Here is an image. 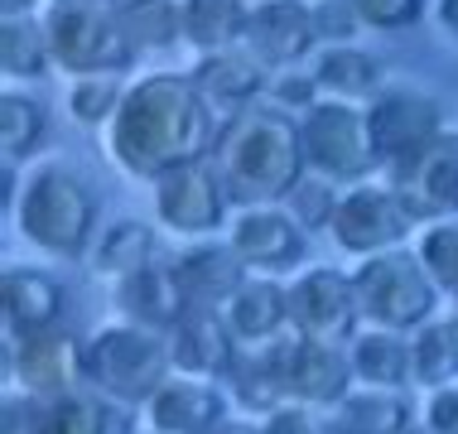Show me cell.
<instances>
[{
    "label": "cell",
    "instance_id": "6da1fadb",
    "mask_svg": "<svg viewBox=\"0 0 458 434\" xmlns=\"http://www.w3.org/2000/svg\"><path fill=\"white\" fill-rule=\"evenodd\" d=\"M217 131V111L203 102L189 72H145L126 87L116 116H111L106 155L121 174L155 183L159 174L179 165L213 159Z\"/></svg>",
    "mask_w": 458,
    "mask_h": 434
},
{
    "label": "cell",
    "instance_id": "7a4b0ae2",
    "mask_svg": "<svg viewBox=\"0 0 458 434\" xmlns=\"http://www.w3.org/2000/svg\"><path fill=\"white\" fill-rule=\"evenodd\" d=\"M217 179L227 189L232 208H270L294 193V183L309 174L304 165V140L300 121L290 111L256 102L237 111L227 126L217 131L213 145Z\"/></svg>",
    "mask_w": 458,
    "mask_h": 434
},
{
    "label": "cell",
    "instance_id": "3957f363",
    "mask_svg": "<svg viewBox=\"0 0 458 434\" xmlns=\"http://www.w3.org/2000/svg\"><path fill=\"white\" fill-rule=\"evenodd\" d=\"M10 217H15V232L34 251L88 256L97 237V193L72 165L44 159L24 174Z\"/></svg>",
    "mask_w": 458,
    "mask_h": 434
},
{
    "label": "cell",
    "instance_id": "277c9868",
    "mask_svg": "<svg viewBox=\"0 0 458 434\" xmlns=\"http://www.w3.org/2000/svg\"><path fill=\"white\" fill-rule=\"evenodd\" d=\"M169 377H174L169 333L116 319L88 338V387H97L111 401L145 405Z\"/></svg>",
    "mask_w": 458,
    "mask_h": 434
},
{
    "label": "cell",
    "instance_id": "5b68a950",
    "mask_svg": "<svg viewBox=\"0 0 458 434\" xmlns=\"http://www.w3.org/2000/svg\"><path fill=\"white\" fill-rule=\"evenodd\" d=\"M44 34L54 68L68 78L88 72H126L135 64V48L121 30L116 0H48L44 5Z\"/></svg>",
    "mask_w": 458,
    "mask_h": 434
},
{
    "label": "cell",
    "instance_id": "8992f818",
    "mask_svg": "<svg viewBox=\"0 0 458 434\" xmlns=\"http://www.w3.org/2000/svg\"><path fill=\"white\" fill-rule=\"evenodd\" d=\"M352 290H357V314L362 328H391V333H415L420 324L435 319L439 285L425 276L415 251H381L352 266Z\"/></svg>",
    "mask_w": 458,
    "mask_h": 434
},
{
    "label": "cell",
    "instance_id": "52a82bcc",
    "mask_svg": "<svg viewBox=\"0 0 458 434\" xmlns=\"http://www.w3.org/2000/svg\"><path fill=\"white\" fill-rule=\"evenodd\" d=\"M300 140H304V165L309 174L328 183H367L381 169L377 145H371L367 106L357 102H333L324 97L318 106H309L300 116Z\"/></svg>",
    "mask_w": 458,
    "mask_h": 434
},
{
    "label": "cell",
    "instance_id": "ba28073f",
    "mask_svg": "<svg viewBox=\"0 0 458 434\" xmlns=\"http://www.w3.org/2000/svg\"><path fill=\"white\" fill-rule=\"evenodd\" d=\"M266 357H270V367H276V387L284 396V405L333 411V405L357 387L352 362H348V347H343V343L284 333V338L266 343Z\"/></svg>",
    "mask_w": 458,
    "mask_h": 434
},
{
    "label": "cell",
    "instance_id": "9c48e42d",
    "mask_svg": "<svg viewBox=\"0 0 458 434\" xmlns=\"http://www.w3.org/2000/svg\"><path fill=\"white\" fill-rule=\"evenodd\" d=\"M420 227L415 208L405 203V193L395 183H352L338 198V213H333L328 237L338 242V251H348L357 260L395 251L411 232Z\"/></svg>",
    "mask_w": 458,
    "mask_h": 434
},
{
    "label": "cell",
    "instance_id": "30bf717a",
    "mask_svg": "<svg viewBox=\"0 0 458 434\" xmlns=\"http://www.w3.org/2000/svg\"><path fill=\"white\" fill-rule=\"evenodd\" d=\"M5 381L39 401L88 387V338H72L64 324L30 338H5Z\"/></svg>",
    "mask_w": 458,
    "mask_h": 434
},
{
    "label": "cell",
    "instance_id": "8fae6325",
    "mask_svg": "<svg viewBox=\"0 0 458 434\" xmlns=\"http://www.w3.org/2000/svg\"><path fill=\"white\" fill-rule=\"evenodd\" d=\"M367 126H371V145H377L381 169L391 174L411 165L435 135H444V116L425 87H381L367 102Z\"/></svg>",
    "mask_w": 458,
    "mask_h": 434
},
{
    "label": "cell",
    "instance_id": "7c38bea8",
    "mask_svg": "<svg viewBox=\"0 0 458 434\" xmlns=\"http://www.w3.org/2000/svg\"><path fill=\"white\" fill-rule=\"evenodd\" d=\"M150 189H155L159 227H169L174 237L203 242V237H213L222 222H227L232 198H227V189H222L213 159H193V165H179V169L159 174Z\"/></svg>",
    "mask_w": 458,
    "mask_h": 434
},
{
    "label": "cell",
    "instance_id": "4fadbf2b",
    "mask_svg": "<svg viewBox=\"0 0 458 434\" xmlns=\"http://www.w3.org/2000/svg\"><path fill=\"white\" fill-rule=\"evenodd\" d=\"M284 290H290V333L324 338V343H348L357 324H362L352 270L304 266V270H294V280Z\"/></svg>",
    "mask_w": 458,
    "mask_h": 434
},
{
    "label": "cell",
    "instance_id": "5bb4252c",
    "mask_svg": "<svg viewBox=\"0 0 458 434\" xmlns=\"http://www.w3.org/2000/svg\"><path fill=\"white\" fill-rule=\"evenodd\" d=\"M314 44H318V30L309 0H251L242 48L261 58L270 72L294 68L300 58L314 54Z\"/></svg>",
    "mask_w": 458,
    "mask_h": 434
},
{
    "label": "cell",
    "instance_id": "9a60e30c",
    "mask_svg": "<svg viewBox=\"0 0 458 434\" xmlns=\"http://www.w3.org/2000/svg\"><path fill=\"white\" fill-rule=\"evenodd\" d=\"M140 411H145V430L155 434H213L217 425L232 420V396L222 381L174 371Z\"/></svg>",
    "mask_w": 458,
    "mask_h": 434
},
{
    "label": "cell",
    "instance_id": "2e32d148",
    "mask_svg": "<svg viewBox=\"0 0 458 434\" xmlns=\"http://www.w3.org/2000/svg\"><path fill=\"white\" fill-rule=\"evenodd\" d=\"M227 242L251 276H280V270H294L304 260V227L280 203L237 208V217L227 222Z\"/></svg>",
    "mask_w": 458,
    "mask_h": 434
},
{
    "label": "cell",
    "instance_id": "e0dca14e",
    "mask_svg": "<svg viewBox=\"0 0 458 434\" xmlns=\"http://www.w3.org/2000/svg\"><path fill=\"white\" fill-rule=\"evenodd\" d=\"M391 183L405 193L420 222L458 217V131H444L411 165L391 169Z\"/></svg>",
    "mask_w": 458,
    "mask_h": 434
},
{
    "label": "cell",
    "instance_id": "ac0fdd59",
    "mask_svg": "<svg viewBox=\"0 0 458 434\" xmlns=\"http://www.w3.org/2000/svg\"><path fill=\"white\" fill-rule=\"evenodd\" d=\"M189 78L203 92V102L217 111V121L227 126L237 111L256 106V97L270 87V68L237 44V48H217V54H198Z\"/></svg>",
    "mask_w": 458,
    "mask_h": 434
},
{
    "label": "cell",
    "instance_id": "d6986e66",
    "mask_svg": "<svg viewBox=\"0 0 458 434\" xmlns=\"http://www.w3.org/2000/svg\"><path fill=\"white\" fill-rule=\"evenodd\" d=\"M169 353H174V371H183V377L227 381V371L237 367V357H242V343L232 338L222 309L193 304L189 314L169 328Z\"/></svg>",
    "mask_w": 458,
    "mask_h": 434
},
{
    "label": "cell",
    "instance_id": "ffe728a7",
    "mask_svg": "<svg viewBox=\"0 0 458 434\" xmlns=\"http://www.w3.org/2000/svg\"><path fill=\"white\" fill-rule=\"evenodd\" d=\"M64 285L39 266H5L0 276V319H5V338H30V333L64 324Z\"/></svg>",
    "mask_w": 458,
    "mask_h": 434
},
{
    "label": "cell",
    "instance_id": "44dd1931",
    "mask_svg": "<svg viewBox=\"0 0 458 434\" xmlns=\"http://www.w3.org/2000/svg\"><path fill=\"white\" fill-rule=\"evenodd\" d=\"M169 266H174V276L183 285V294H189V304H208V309H222L246 280H251L246 260L232 251L227 237H222V242H208L203 237V242L183 246Z\"/></svg>",
    "mask_w": 458,
    "mask_h": 434
},
{
    "label": "cell",
    "instance_id": "7402d4cb",
    "mask_svg": "<svg viewBox=\"0 0 458 434\" xmlns=\"http://www.w3.org/2000/svg\"><path fill=\"white\" fill-rule=\"evenodd\" d=\"M116 309H121L126 324L169 333L193 304H189V294H183L174 266H169V260H155V266H145V270H135V276L116 280Z\"/></svg>",
    "mask_w": 458,
    "mask_h": 434
},
{
    "label": "cell",
    "instance_id": "603a6c76",
    "mask_svg": "<svg viewBox=\"0 0 458 434\" xmlns=\"http://www.w3.org/2000/svg\"><path fill=\"white\" fill-rule=\"evenodd\" d=\"M222 319L242 347H266L290 333V290L276 276H251L222 304Z\"/></svg>",
    "mask_w": 458,
    "mask_h": 434
},
{
    "label": "cell",
    "instance_id": "cb8c5ba5",
    "mask_svg": "<svg viewBox=\"0 0 458 434\" xmlns=\"http://www.w3.org/2000/svg\"><path fill=\"white\" fill-rule=\"evenodd\" d=\"M333 434H411L415 411L405 391L386 387H352L338 405L328 411Z\"/></svg>",
    "mask_w": 458,
    "mask_h": 434
},
{
    "label": "cell",
    "instance_id": "d4e9b609",
    "mask_svg": "<svg viewBox=\"0 0 458 434\" xmlns=\"http://www.w3.org/2000/svg\"><path fill=\"white\" fill-rule=\"evenodd\" d=\"M348 362L357 387H386L405 391L415 387L411 371V333H391V328H362L348 338Z\"/></svg>",
    "mask_w": 458,
    "mask_h": 434
},
{
    "label": "cell",
    "instance_id": "484cf974",
    "mask_svg": "<svg viewBox=\"0 0 458 434\" xmlns=\"http://www.w3.org/2000/svg\"><path fill=\"white\" fill-rule=\"evenodd\" d=\"M309 72H314L318 92L333 97V102L367 106L371 97L381 92V64L367 54V48H357V44H324Z\"/></svg>",
    "mask_w": 458,
    "mask_h": 434
},
{
    "label": "cell",
    "instance_id": "4316f807",
    "mask_svg": "<svg viewBox=\"0 0 458 434\" xmlns=\"http://www.w3.org/2000/svg\"><path fill=\"white\" fill-rule=\"evenodd\" d=\"M44 434H135L131 405L111 401L97 387H78L68 396H54L44 411Z\"/></svg>",
    "mask_w": 458,
    "mask_h": 434
},
{
    "label": "cell",
    "instance_id": "83f0119b",
    "mask_svg": "<svg viewBox=\"0 0 458 434\" xmlns=\"http://www.w3.org/2000/svg\"><path fill=\"white\" fill-rule=\"evenodd\" d=\"M88 266H92V276H102L111 285L135 276V270H145V266H155V227L140 217H116L92 242Z\"/></svg>",
    "mask_w": 458,
    "mask_h": 434
},
{
    "label": "cell",
    "instance_id": "f1b7e54d",
    "mask_svg": "<svg viewBox=\"0 0 458 434\" xmlns=\"http://www.w3.org/2000/svg\"><path fill=\"white\" fill-rule=\"evenodd\" d=\"M183 15V44L198 54H217V48H237L246 34L251 0H179Z\"/></svg>",
    "mask_w": 458,
    "mask_h": 434
},
{
    "label": "cell",
    "instance_id": "f546056e",
    "mask_svg": "<svg viewBox=\"0 0 458 434\" xmlns=\"http://www.w3.org/2000/svg\"><path fill=\"white\" fill-rule=\"evenodd\" d=\"M411 371L425 391L458 381V319H429L411 333Z\"/></svg>",
    "mask_w": 458,
    "mask_h": 434
},
{
    "label": "cell",
    "instance_id": "4dcf8cb0",
    "mask_svg": "<svg viewBox=\"0 0 458 434\" xmlns=\"http://www.w3.org/2000/svg\"><path fill=\"white\" fill-rule=\"evenodd\" d=\"M0 68L10 82H34L54 68L48 54V34L39 15H10L0 20Z\"/></svg>",
    "mask_w": 458,
    "mask_h": 434
},
{
    "label": "cell",
    "instance_id": "1f68e13d",
    "mask_svg": "<svg viewBox=\"0 0 458 434\" xmlns=\"http://www.w3.org/2000/svg\"><path fill=\"white\" fill-rule=\"evenodd\" d=\"M121 10V30L140 54H165L183 39V15H179V0H116Z\"/></svg>",
    "mask_w": 458,
    "mask_h": 434
},
{
    "label": "cell",
    "instance_id": "d6a6232c",
    "mask_svg": "<svg viewBox=\"0 0 458 434\" xmlns=\"http://www.w3.org/2000/svg\"><path fill=\"white\" fill-rule=\"evenodd\" d=\"M44 131H48V116L39 97H24L20 87H5L0 92V150H5V165H24L39 150Z\"/></svg>",
    "mask_w": 458,
    "mask_h": 434
},
{
    "label": "cell",
    "instance_id": "836d02e7",
    "mask_svg": "<svg viewBox=\"0 0 458 434\" xmlns=\"http://www.w3.org/2000/svg\"><path fill=\"white\" fill-rule=\"evenodd\" d=\"M131 82H121V72H88V78H72L68 82V116L78 126H111L121 97H126Z\"/></svg>",
    "mask_w": 458,
    "mask_h": 434
},
{
    "label": "cell",
    "instance_id": "e575fe53",
    "mask_svg": "<svg viewBox=\"0 0 458 434\" xmlns=\"http://www.w3.org/2000/svg\"><path fill=\"white\" fill-rule=\"evenodd\" d=\"M415 256H420L425 276L435 280L439 290L458 294V217L420 222V232H415Z\"/></svg>",
    "mask_w": 458,
    "mask_h": 434
},
{
    "label": "cell",
    "instance_id": "d590c367",
    "mask_svg": "<svg viewBox=\"0 0 458 434\" xmlns=\"http://www.w3.org/2000/svg\"><path fill=\"white\" fill-rule=\"evenodd\" d=\"M338 189H333V183L328 179H318V174H304V179L300 183H294V193L290 198H284V213H290L294 222H300V227L304 232H318V227H333V213H338Z\"/></svg>",
    "mask_w": 458,
    "mask_h": 434
},
{
    "label": "cell",
    "instance_id": "8d00e7d4",
    "mask_svg": "<svg viewBox=\"0 0 458 434\" xmlns=\"http://www.w3.org/2000/svg\"><path fill=\"white\" fill-rule=\"evenodd\" d=\"M357 20H362V30H411V24L425 15V0H352Z\"/></svg>",
    "mask_w": 458,
    "mask_h": 434
},
{
    "label": "cell",
    "instance_id": "74e56055",
    "mask_svg": "<svg viewBox=\"0 0 458 434\" xmlns=\"http://www.w3.org/2000/svg\"><path fill=\"white\" fill-rule=\"evenodd\" d=\"M266 97H270V106H280V111H304L309 106H318L324 102V92H318V82H314V72H294V68H284L270 78L266 87Z\"/></svg>",
    "mask_w": 458,
    "mask_h": 434
},
{
    "label": "cell",
    "instance_id": "f35d334b",
    "mask_svg": "<svg viewBox=\"0 0 458 434\" xmlns=\"http://www.w3.org/2000/svg\"><path fill=\"white\" fill-rule=\"evenodd\" d=\"M44 411L48 401L39 396L5 387V401H0V434H44Z\"/></svg>",
    "mask_w": 458,
    "mask_h": 434
},
{
    "label": "cell",
    "instance_id": "ab89813d",
    "mask_svg": "<svg viewBox=\"0 0 458 434\" xmlns=\"http://www.w3.org/2000/svg\"><path fill=\"white\" fill-rule=\"evenodd\" d=\"M314 5V30H318V44H352V34L362 30L352 0H309Z\"/></svg>",
    "mask_w": 458,
    "mask_h": 434
},
{
    "label": "cell",
    "instance_id": "60d3db41",
    "mask_svg": "<svg viewBox=\"0 0 458 434\" xmlns=\"http://www.w3.org/2000/svg\"><path fill=\"white\" fill-rule=\"evenodd\" d=\"M261 434H333V425L328 411H314V405H280L261 415Z\"/></svg>",
    "mask_w": 458,
    "mask_h": 434
},
{
    "label": "cell",
    "instance_id": "b9f144b4",
    "mask_svg": "<svg viewBox=\"0 0 458 434\" xmlns=\"http://www.w3.org/2000/svg\"><path fill=\"white\" fill-rule=\"evenodd\" d=\"M420 430L425 434H458V381L425 391V401H420Z\"/></svg>",
    "mask_w": 458,
    "mask_h": 434
},
{
    "label": "cell",
    "instance_id": "7bdbcfd3",
    "mask_svg": "<svg viewBox=\"0 0 458 434\" xmlns=\"http://www.w3.org/2000/svg\"><path fill=\"white\" fill-rule=\"evenodd\" d=\"M213 434H261V420H246V415H232L227 425H217Z\"/></svg>",
    "mask_w": 458,
    "mask_h": 434
},
{
    "label": "cell",
    "instance_id": "ee69618b",
    "mask_svg": "<svg viewBox=\"0 0 458 434\" xmlns=\"http://www.w3.org/2000/svg\"><path fill=\"white\" fill-rule=\"evenodd\" d=\"M439 24L449 34H458V0H439Z\"/></svg>",
    "mask_w": 458,
    "mask_h": 434
},
{
    "label": "cell",
    "instance_id": "f6af8a7d",
    "mask_svg": "<svg viewBox=\"0 0 458 434\" xmlns=\"http://www.w3.org/2000/svg\"><path fill=\"white\" fill-rule=\"evenodd\" d=\"M10 15H34V0H0V20Z\"/></svg>",
    "mask_w": 458,
    "mask_h": 434
},
{
    "label": "cell",
    "instance_id": "bcb514c9",
    "mask_svg": "<svg viewBox=\"0 0 458 434\" xmlns=\"http://www.w3.org/2000/svg\"><path fill=\"white\" fill-rule=\"evenodd\" d=\"M140 434H155V430H140Z\"/></svg>",
    "mask_w": 458,
    "mask_h": 434
},
{
    "label": "cell",
    "instance_id": "7dc6e473",
    "mask_svg": "<svg viewBox=\"0 0 458 434\" xmlns=\"http://www.w3.org/2000/svg\"><path fill=\"white\" fill-rule=\"evenodd\" d=\"M454 300H458V294H454ZM454 319H458V314H454Z\"/></svg>",
    "mask_w": 458,
    "mask_h": 434
}]
</instances>
